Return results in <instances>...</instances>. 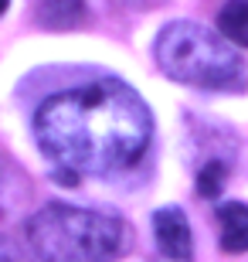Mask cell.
Segmentation results:
<instances>
[{"instance_id": "cell-3", "label": "cell", "mask_w": 248, "mask_h": 262, "mask_svg": "<svg viewBox=\"0 0 248 262\" xmlns=\"http://www.w3.org/2000/svg\"><path fill=\"white\" fill-rule=\"evenodd\" d=\"M156 65L173 82L194 89H224L241 75V55L194 20H170L156 34Z\"/></svg>"}, {"instance_id": "cell-1", "label": "cell", "mask_w": 248, "mask_h": 262, "mask_svg": "<svg viewBox=\"0 0 248 262\" xmlns=\"http://www.w3.org/2000/svg\"><path fill=\"white\" fill-rule=\"evenodd\" d=\"M153 133L150 109L126 82L96 78L44 99L34 116L41 154L55 167L82 174H116L140 164Z\"/></svg>"}, {"instance_id": "cell-2", "label": "cell", "mask_w": 248, "mask_h": 262, "mask_svg": "<svg viewBox=\"0 0 248 262\" xmlns=\"http://www.w3.org/2000/svg\"><path fill=\"white\" fill-rule=\"evenodd\" d=\"M123 238L119 218L61 201L44 204L24 225V242L34 262H116Z\"/></svg>"}, {"instance_id": "cell-6", "label": "cell", "mask_w": 248, "mask_h": 262, "mask_svg": "<svg viewBox=\"0 0 248 262\" xmlns=\"http://www.w3.org/2000/svg\"><path fill=\"white\" fill-rule=\"evenodd\" d=\"M218 225H221V249L231 255L248 252V204L228 201L218 208Z\"/></svg>"}, {"instance_id": "cell-5", "label": "cell", "mask_w": 248, "mask_h": 262, "mask_svg": "<svg viewBox=\"0 0 248 262\" xmlns=\"http://www.w3.org/2000/svg\"><path fill=\"white\" fill-rule=\"evenodd\" d=\"M34 20L44 31H75L88 20L85 0H38Z\"/></svg>"}, {"instance_id": "cell-4", "label": "cell", "mask_w": 248, "mask_h": 262, "mask_svg": "<svg viewBox=\"0 0 248 262\" xmlns=\"http://www.w3.org/2000/svg\"><path fill=\"white\" fill-rule=\"evenodd\" d=\"M153 238L163 259L170 262H194V235L181 208H160L153 214Z\"/></svg>"}, {"instance_id": "cell-10", "label": "cell", "mask_w": 248, "mask_h": 262, "mask_svg": "<svg viewBox=\"0 0 248 262\" xmlns=\"http://www.w3.org/2000/svg\"><path fill=\"white\" fill-rule=\"evenodd\" d=\"M0 218H4V167H0Z\"/></svg>"}, {"instance_id": "cell-8", "label": "cell", "mask_w": 248, "mask_h": 262, "mask_svg": "<svg viewBox=\"0 0 248 262\" xmlns=\"http://www.w3.org/2000/svg\"><path fill=\"white\" fill-rule=\"evenodd\" d=\"M224 181H228V164L224 160H208L197 170V194L200 198H218L224 191Z\"/></svg>"}, {"instance_id": "cell-9", "label": "cell", "mask_w": 248, "mask_h": 262, "mask_svg": "<svg viewBox=\"0 0 248 262\" xmlns=\"http://www.w3.org/2000/svg\"><path fill=\"white\" fill-rule=\"evenodd\" d=\"M119 4H126V7H136V10H153L156 4H163V0H119Z\"/></svg>"}, {"instance_id": "cell-7", "label": "cell", "mask_w": 248, "mask_h": 262, "mask_svg": "<svg viewBox=\"0 0 248 262\" xmlns=\"http://www.w3.org/2000/svg\"><path fill=\"white\" fill-rule=\"evenodd\" d=\"M218 34L228 45L248 48V0H228L218 10Z\"/></svg>"}, {"instance_id": "cell-11", "label": "cell", "mask_w": 248, "mask_h": 262, "mask_svg": "<svg viewBox=\"0 0 248 262\" xmlns=\"http://www.w3.org/2000/svg\"><path fill=\"white\" fill-rule=\"evenodd\" d=\"M7 7H10V0H0V17L7 14Z\"/></svg>"}, {"instance_id": "cell-12", "label": "cell", "mask_w": 248, "mask_h": 262, "mask_svg": "<svg viewBox=\"0 0 248 262\" xmlns=\"http://www.w3.org/2000/svg\"><path fill=\"white\" fill-rule=\"evenodd\" d=\"M0 262H10V259H7V255H0Z\"/></svg>"}]
</instances>
